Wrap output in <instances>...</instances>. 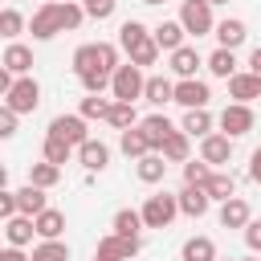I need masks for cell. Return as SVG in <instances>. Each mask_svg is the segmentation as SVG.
Returning a JSON list of instances; mask_svg holds the SVG:
<instances>
[{"label":"cell","instance_id":"obj_46","mask_svg":"<svg viewBox=\"0 0 261 261\" xmlns=\"http://www.w3.org/2000/svg\"><path fill=\"white\" fill-rule=\"evenodd\" d=\"M16 212H20V208H16V192L4 188V192H0V216L8 220V216H16Z\"/></svg>","mask_w":261,"mask_h":261},{"label":"cell","instance_id":"obj_15","mask_svg":"<svg viewBox=\"0 0 261 261\" xmlns=\"http://www.w3.org/2000/svg\"><path fill=\"white\" fill-rule=\"evenodd\" d=\"M33 232H37V220L33 216H24V212H16V216H8L4 220V237H8V245H29L33 241Z\"/></svg>","mask_w":261,"mask_h":261},{"label":"cell","instance_id":"obj_48","mask_svg":"<svg viewBox=\"0 0 261 261\" xmlns=\"http://www.w3.org/2000/svg\"><path fill=\"white\" fill-rule=\"evenodd\" d=\"M249 179H257V184H261V147L249 155Z\"/></svg>","mask_w":261,"mask_h":261},{"label":"cell","instance_id":"obj_8","mask_svg":"<svg viewBox=\"0 0 261 261\" xmlns=\"http://www.w3.org/2000/svg\"><path fill=\"white\" fill-rule=\"evenodd\" d=\"M49 135H57V139H65L69 147H82L90 135H86V118L82 114H57L53 122H49Z\"/></svg>","mask_w":261,"mask_h":261},{"label":"cell","instance_id":"obj_2","mask_svg":"<svg viewBox=\"0 0 261 261\" xmlns=\"http://www.w3.org/2000/svg\"><path fill=\"white\" fill-rule=\"evenodd\" d=\"M139 212H143V224H147V228H167V224L179 216V196H167V192L147 196V204H143Z\"/></svg>","mask_w":261,"mask_h":261},{"label":"cell","instance_id":"obj_33","mask_svg":"<svg viewBox=\"0 0 261 261\" xmlns=\"http://www.w3.org/2000/svg\"><path fill=\"white\" fill-rule=\"evenodd\" d=\"M204 65H208L212 77H232V73H237V57H232V49H216Z\"/></svg>","mask_w":261,"mask_h":261},{"label":"cell","instance_id":"obj_31","mask_svg":"<svg viewBox=\"0 0 261 261\" xmlns=\"http://www.w3.org/2000/svg\"><path fill=\"white\" fill-rule=\"evenodd\" d=\"M106 122H110V126H118V130H130V126H139V114H135V102H118V98H114V106H110V114H106Z\"/></svg>","mask_w":261,"mask_h":261},{"label":"cell","instance_id":"obj_18","mask_svg":"<svg viewBox=\"0 0 261 261\" xmlns=\"http://www.w3.org/2000/svg\"><path fill=\"white\" fill-rule=\"evenodd\" d=\"M33 220H37V237H41V241H61V232H65V212L45 208V212H37Z\"/></svg>","mask_w":261,"mask_h":261},{"label":"cell","instance_id":"obj_17","mask_svg":"<svg viewBox=\"0 0 261 261\" xmlns=\"http://www.w3.org/2000/svg\"><path fill=\"white\" fill-rule=\"evenodd\" d=\"M139 126L147 130V139H151V147H155V151H163V143L175 135V126H171V118H167V114H147Z\"/></svg>","mask_w":261,"mask_h":261},{"label":"cell","instance_id":"obj_41","mask_svg":"<svg viewBox=\"0 0 261 261\" xmlns=\"http://www.w3.org/2000/svg\"><path fill=\"white\" fill-rule=\"evenodd\" d=\"M147 33H151L147 24H139V20H122V29H118V45H122V49H130V45H139Z\"/></svg>","mask_w":261,"mask_h":261},{"label":"cell","instance_id":"obj_3","mask_svg":"<svg viewBox=\"0 0 261 261\" xmlns=\"http://www.w3.org/2000/svg\"><path fill=\"white\" fill-rule=\"evenodd\" d=\"M179 24H184L192 37H208V33H216L212 4H208V0H184V4H179Z\"/></svg>","mask_w":261,"mask_h":261},{"label":"cell","instance_id":"obj_40","mask_svg":"<svg viewBox=\"0 0 261 261\" xmlns=\"http://www.w3.org/2000/svg\"><path fill=\"white\" fill-rule=\"evenodd\" d=\"M20 29H24V16H20L16 8H4V12H0V37L16 41V37H20Z\"/></svg>","mask_w":261,"mask_h":261},{"label":"cell","instance_id":"obj_49","mask_svg":"<svg viewBox=\"0 0 261 261\" xmlns=\"http://www.w3.org/2000/svg\"><path fill=\"white\" fill-rule=\"evenodd\" d=\"M249 69H253V73H261V45L253 49V57H249Z\"/></svg>","mask_w":261,"mask_h":261},{"label":"cell","instance_id":"obj_6","mask_svg":"<svg viewBox=\"0 0 261 261\" xmlns=\"http://www.w3.org/2000/svg\"><path fill=\"white\" fill-rule=\"evenodd\" d=\"M220 130H224L228 139L249 135V130H253V110H249V102H228V106L220 110Z\"/></svg>","mask_w":261,"mask_h":261},{"label":"cell","instance_id":"obj_30","mask_svg":"<svg viewBox=\"0 0 261 261\" xmlns=\"http://www.w3.org/2000/svg\"><path fill=\"white\" fill-rule=\"evenodd\" d=\"M143 98H147V102H155V106H163V102H175V82H167V77H147V90H143Z\"/></svg>","mask_w":261,"mask_h":261},{"label":"cell","instance_id":"obj_19","mask_svg":"<svg viewBox=\"0 0 261 261\" xmlns=\"http://www.w3.org/2000/svg\"><path fill=\"white\" fill-rule=\"evenodd\" d=\"M16 208H20L24 216H37V212H45V208H49V200H45V188H37V184H24V188H16Z\"/></svg>","mask_w":261,"mask_h":261},{"label":"cell","instance_id":"obj_13","mask_svg":"<svg viewBox=\"0 0 261 261\" xmlns=\"http://www.w3.org/2000/svg\"><path fill=\"white\" fill-rule=\"evenodd\" d=\"M0 65H4V69H12L16 77H24V73L33 69V49H29V45H20V41H8V49H4Z\"/></svg>","mask_w":261,"mask_h":261},{"label":"cell","instance_id":"obj_20","mask_svg":"<svg viewBox=\"0 0 261 261\" xmlns=\"http://www.w3.org/2000/svg\"><path fill=\"white\" fill-rule=\"evenodd\" d=\"M249 220H253V212H249V204H245L241 196H232V200L220 204V224H224V228H245Z\"/></svg>","mask_w":261,"mask_h":261},{"label":"cell","instance_id":"obj_7","mask_svg":"<svg viewBox=\"0 0 261 261\" xmlns=\"http://www.w3.org/2000/svg\"><path fill=\"white\" fill-rule=\"evenodd\" d=\"M208 98H212L208 82H200V77H179L175 82V102L184 110H200V106H208Z\"/></svg>","mask_w":261,"mask_h":261},{"label":"cell","instance_id":"obj_24","mask_svg":"<svg viewBox=\"0 0 261 261\" xmlns=\"http://www.w3.org/2000/svg\"><path fill=\"white\" fill-rule=\"evenodd\" d=\"M135 171H139V179H143V184H159V179L167 175V159H163V151H151V155H143Z\"/></svg>","mask_w":261,"mask_h":261},{"label":"cell","instance_id":"obj_23","mask_svg":"<svg viewBox=\"0 0 261 261\" xmlns=\"http://www.w3.org/2000/svg\"><path fill=\"white\" fill-rule=\"evenodd\" d=\"M179 261H216V245L212 237H188L179 249Z\"/></svg>","mask_w":261,"mask_h":261},{"label":"cell","instance_id":"obj_38","mask_svg":"<svg viewBox=\"0 0 261 261\" xmlns=\"http://www.w3.org/2000/svg\"><path fill=\"white\" fill-rule=\"evenodd\" d=\"M110 106H114V98H102V94H90V98H82V106H77V114H82V118H106V114H110Z\"/></svg>","mask_w":261,"mask_h":261},{"label":"cell","instance_id":"obj_25","mask_svg":"<svg viewBox=\"0 0 261 261\" xmlns=\"http://www.w3.org/2000/svg\"><path fill=\"white\" fill-rule=\"evenodd\" d=\"M204 192H208L212 200H220V204H224V200H232V196H237V179H232L228 171H220V167H216V171L208 175V184H204Z\"/></svg>","mask_w":261,"mask_h":261},{"label":"cell","instance_id":"obj_51","mask_svg":"<svg viewBox=\"0 0 261 261\" xmlns=\"http://www.w3.org/2000/svg\"><path fill=\"white\" fill-rule=\"evenodd\" d=\"M208 4H228V0H208Z\"/></svg>","mask_w":261,"mask_h":261},{"label":"cell","instance_id":"obj_12","mask_svg":"<svg viewBox=\"0 0 261 261\" xmlns=\"http://www.w3.org/2000/svg\"><path fill=\"white\" fill-rule=\"evenodd\" d=\"M208 204H212V196H208L200 184H184V192H179V212H184V216L196 220V216L208 212Z\"/></svg>","mask_w":261,"mask_h":261},{"label":"cell","instance_id":"obj_42","mask_svg":"<svg viewBox=\"0 0 261 261\" xmlns=\"http://www.w3.org/2000/svg\"><path fill=\"white\" fill-rule=\"evenodd\" d=\"M110 77L114 73H106V69H86L82 86H86V94H102V90H110Z\"/></svg>","mask_w":261,"mask_h":261},{"label":"cell","instance_id":"obj_36","mask_svg":"<svg viewBox=\"0 0 261 261\" xmlns=\"http://www.w3.org/2000/svg\"><path fill=\"white\" fill-rule=\"evenodd\" d=\"M41 151H45V159H49V163H57V167H61V163H69V155H73L77 147H69V143H65V139H57V135H45V147H41Z\"/></svg>","mask_w":261,"mask_h":261},{"label":"cell","instance_id":"obj_10","mask_svg":"<svg viewBox=\"0 0 261 261\" xmlns=\"http://www.w3.org/2000/svg\"><path fill=\"white\" fill-rule=\"evenodd\" d=\"M77 163H82L86 171H106V163H110V147H106L102 139H86V143L77 147Z\"/></svg>","mask_w":261,"mask_h":261},{"label":"cell","instance_id":"obj_14","mask_svg":"<svg viewBox=\"0 0 261 261\" xmlns=\"http://www.w3.org/2000/svg\"><path fill=\"white\" fill-rule=\"evenodd\" d=\"M118 147H122V155H126V159H143V155H151V151H155L143 126H130V130H122V135H118Z\"/></svg>","mask_w":261,"mask_h":261},{"label":"cell","instance_id":"obj_22","mask_svg":"<svg viewBox=\"0 0 261 261\" xmlns=\"http://www.w3.org/2000/svg\"><path fill=\"white\" fill-rule=\"evenodd\" d=\"M200 65H204V61H200V53H196L192 45H179V49L171 53V73H175V77H196Z\"/></svg>","mask_w":261,"mask_h":261},{"label":"cell","instance_id":"obj_21","mask_svg":"<svg viewBox=\"0 0 261 261\" xmlns=\"http://www.w3.org/2000/svg\"><path fill=\"white\" fill-rule=\"evenodd\" d=\"M245 37H249V29H245V20H237V16H228V20L216 24V41H220V49H237V45H245Z\"/></svg>","mask_w":261,"mask_h":261},{"label":"cell","instance_id":"obj_34","mask_svg":"<svg viewBox=\"0 0 261 261\" xmlns=\"http://www.w3.org/2000/svg\"><path fill=\"white\" fill-rule=\"evenodd\" d=\"M188 139H192L188 130H175V135L163 143V159H167V163H188V151H192Z\"/></svg>","mask_w":261,"mask_h":261},{"label":"cell","instance_id":"obj_52","mask_svg":"<svg viewBox=\"0 0 261 261\" xmlns=\"http://www.w3.org/2000/svg\"><path fill=\"white\" fill-rule=\"evenodd\" d=\"M241 261H257V257H241Z\"/></svg>","mask_w":261,"mask_h":261},{"label":"cell","instance_id":"obj_27","mask_svg":"<svg viewBox=\"0 0 261 261\" xmlns=\"http://www.w3.org/2000/svg\"><path fill=\"white\" fill-rule=\"evenodd\" d=\"M179 130H188L192 139L212 135V114H208V106H200V110H184V126H179Z\"/></svg>","mask_w":261,"mask_h":261},{"label":"cell","instance_id":"obj_45","mask_svg":"<svg viewBox=\"0 0 261 261\" xmlns=\"http://www.w3.org/2000/svg\"><path fill=\"white\" fill-rule=\"evenodd\" d=\"M0 135H4V139L16 135V110H8V106L0 110Z\"/></svg>","mask_w":261,"mask_h":261},{"label":"cell","instance_id":"obj_39","mask_svg":"<svg viewBox=\"0 0 261 261\" xmlns=\"http://www.w3.org/2000/svg\"><path fill=\"white\" fill-rule=\"evenodd\" d=\"M212 171H216L212 163H204V159H188V163H184V184H200V188H204Z\"/></svg>","mask_w":261,"mask_h":261},{"label":"cell","instance_id":"obj_9","mask_svg":"<svg viewBox=\"0 0 261 261\" xmlns=\"http://www.w3.org/2000/svg\"><path fill=\"white\" fill-rule=\"evenodd\" d=\"M200 159L212 163V167H224V163L232 159V139H228L224 130H220V135H216V130L204 135V139H200Z\"/></svg>","mask_w":261,"mask_h":261},{"label":"cell","instance_id":"obj_47","mask_svg":"<svg viewBox=\"0 0 261 261\" xmlns=\"http://www.w3.org/2000/svg\"><path fill=\"white\" fill-rule=\"evenodd\" d=\"M0 261H33V257H24V249H20V245H8V249L0 253Z\"/></svg>","mask_w":261,"mask_h":261},{"label":"cell","instance_id":"obj_35","mask_svg":"<svg viewBox=\"0 0 261 261\" xmlns=\"http://www.w3.org/2000/svg\"><path fill=\"white\" fill-rule=\"evenodd\" d=\"M94 261H126L122 237H118V232H106V237L98 241V249H94Z\"/></svg>","mask_w":261,"mask_h":261},{"label":"cell","instance_id":"obj_26","mask_svg":"<svg viewBox=\"0 0 261 261\" xmlns=\"http://www.w3.org/2000/svg\"><path fill=\"white\" fill-rule=\"evenodd\" d=\"M86 69H102V41H98V45H77V49H73V73L82 77Z\"/></svg>","mask_w":261,"mask_h":261},{"label":"cell","instance_id":"obj_28","mask_svg":"<svg viewBox=\"0 0 261 261\" xmlns=\"http://www.w3.org/2000/svg\"><path fill=\"white\" fill-rule=\"evenodd\" d=\"M118 237H139L147 224H143V212H135V208H122V212H114V224H110Z\"/></svg>","mask_w":261,"mask_h":261},{"label":"cell","instance_id":"obj_11","mask_svg":"<svg viewBox=\"0 0 261 261\" xmlns=\"http://www.w3.org/2000/svg\"><path fill=\"white\" fill-rule=\"evenodd\" d=\"M228 98L232 102H253V98H261V73H232L228 77Z\"/></svg>","mask_w":261,"mask_h":261},{"label":"cell","instance_id":"obj_50","mask_svg":"<svg viewBox=\"0 0 261 261\" xmlns=\"http://www.w3.org/2000/svg\"><path fill=\"white\" fill-rule=\"evenodd\" d=\"M143 4H163V0H143Z\"/></svg>","mask_w":261,"mask_h":261},{"label":"cell","instance_id":"obj_16","mask_svg":"<svg viewBox=\"0 0 261 261\" xmlns=\"http://www.w3.org/2000/svg\"><path fill=\"white\" fill-rule=\"evenodd\" d=\"M151 37H155V45H159V49H167V53H175V49L184 45V37H188V29H184L179 20H163V24H155V29H151Z\"/></svg>","mask_w":261,"mask_h":261},{"label":"cell","instance_id":"obj_44","mask_svg":"<svg viewBox=\"0 0 261 261\" xmlns=\"http://www.w3.org/2000/svg\"><path fill=\"white\" fill-rule=\"evenodd\" d=\"M245 245H249L253 253H261V220H249V224H245Z\"/></svg>","mask_w":261,"mask_h":261},{"label":"cell","instance_id":"obj_32","mask_svg":"<svg viewBox=\"0 0 261 261\" xmlns=\"http://www.w3.org/2000/svg\"><path fill=\"white\" fill-rule=\"evenodd\" d=\"M57 179H61V167H57V163H49V159H41V163H33V167H29V184H37V188H45V192H49Z\"/></svg>","mask_w":261,"mask_h":261},{"label":"cell","instance_id":"obj_53","mask_svg":"<svg viewBox=\"0 0 261 261\" xmlns=\"http://www.w3.org/2000/svg\"><path fill=\"white\" fill-rule=\"evenodd\" d=\"M216 261H232V257H216Z\"/></svg>","mask_w":261,"mask_h":261},{"label":"cell","instance_id":"obj_29","mask_svg":"<svg viewBox=\"0 0 261 261\" xmlns=\"http://www.w3.org/2000/svg\"><path fill=\"white\" fill-rule=\"evenodd\" d=\"M126 61H135V65H155V61H159V45H155V37L147 33L139 45H130V49H126Z\"/></svg>","mask_w":261,"mask_h":261},{"label":"cell","instance_id":"obj_5","mask_svg":"<svg viewBox=\"0 0 261 261\" xmlns=\"http://www.w3.org/2000/svg\"><path fill=\"white\" fill-rule=\"evenodd\" d=\"M29 33H33L37 41H49V37L65 33V24H61V0H45V4L33 12V20H29Z\"/></svg>","mask_w":261,"mask_h":261},{"label":"cell","instance_id":"obj_43","mask_svg":"<svg viewBox=\"0 0 261 261\" xmlns=\"http://www.w3.org/2000/svg\"><path fill=\"white\" fill-rule=\"evenodd\" d=\"M82 8H86V16H90V20H110V16H114V8H118V0H86Z\"/></svg>","mask_w":261,"mask_h":261},{"label":"cell","instance_id":"obj_4","mask_svg":"<svg viewBox=\"0 0 261 261\" xmlns=\"http://www.w3.org/2000/svg\"><path fill=\"white\" fill-rule=\"evenodd\" d=\"M4 106L8 110H16V114H33L37 106H41V86H37V77H16L12 82V90L4 94Z\"/></svg>","mask_w":261,"mask_h":261},{"label":"cell","instance_id":"obj_37","mask_svg":"<svg viewBox=\"0 0 261 261\" xmlns=\"http://www.w3.org/2000/svg\"><path fill=\"white\" fill-rule=\"evenodd\" d=\"M29 257H33V261H69V245H65V241H41Z\"/></svg>","mask_w":261,"mask_h":261},{"label":"cell","instance_id":"obj_1","mask_svg":"<svg viewBox=\"0 0 261 261\" xmlns=\"http://www.w3.org/2000/svg\"><path fill=\"white\" fill-rule=\"evenodd\" d=\"M143 90H147L143 65L122 61V65L114 69V77H110V98H118V102H135V98H143Z\"/></svg>","mask_w":261,"mask_h":261}]
</instances>
